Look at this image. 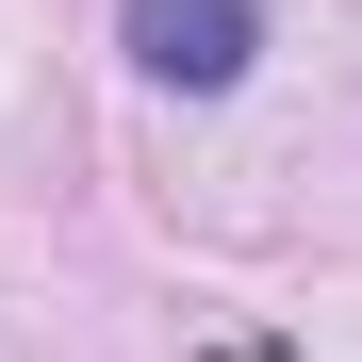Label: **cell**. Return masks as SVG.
<instances>
[{
  "label": "cell",
  "mask_w": 362,
  "mask_h": 362,
  "mask_svg": "<svg viewBox=\"0 0 362 362\" xmlns=\"http://www.w3.org/2000/svg\"><path fill=\"white\" fill-rule=\"evenodd\" d=\"M247 49H264L247 0H132V66H148V83H181V99L247 83Z\"/></svg>",
  "instance_id": "1"
}]
</instances>
